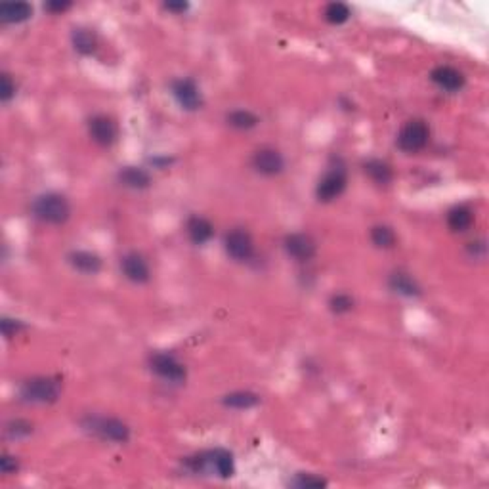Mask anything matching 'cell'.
Wrapping results in <instances>:
<instances>
[{"mask_svg": "<svg viewBox=\"0 0 489 489\" xmlns=\"http://www.w3.org/2000/svg\"><path fill=\"white\" fill-rule=\"evenodd\" d=\"M120 270H123V276L134 285H144L151 278L147 260L136 251L126 252L125 256L120 258Z\"/></svg>", "mask_w": 489, "mask_h": 489, "instance_id": "7c38bea8", "label": "cell"}, {"mask_svg": "<svg viewBox=\"0 0 489 489\" xmlns=\"http://www.w3.org/2000/svg\"><path fill=\"white\" fill-rule=\"evenodd\" d=\"M18 469H20V464H18V461H16V457L12 455H2V459H0V470H2V474H13V472H18Z\"/></svg>", "mask_w": 489, "mask_h": 489, "instance_id": "4dcf8cb0", "label": "cell"}, {"mask_svg": "<svg viewBox=\"0 0 489 489\" xmlns=\"http://www.w3.org/2000/svg\"><path fill=\"white\" fill-rule=\"evenodd\" d=\"M33 432V426L27 423V421H21V419H16L12 423H8L6 434L13 440H21V438H27Z\"/></svg>", "mask_w": 489, "mask_h": 489, "instance_id": "83f0119b", "label": "cell"}, {"mask_svg": "<svg viewBox=\"0 0 489 489\" xmlns=\"http://www.w3.org/2000/svg\"><path fill=\"white\" fill-rule=\"evenodd\" d=\"M222 404H224L225 407H230V409H239V411L252 409V407H256V405L260 404V396L254 394V392L237 390V392H232V394H228V396H224Z\"/></svg>", "mask_w": 489, "mask_h": 489, "instance_id": "44dd1931", "label": "cell"}, {"mask_svg": "<svg viewBox=\"0 0 489 489\" xmlns=\"http://www.w3.org/2000/svg\"><path fill=\"white\" fill-rule=\"evenodd\" d=\"M88 134L92 142H96L98 146L109 147L117 142V136H119V130H117V125L111 117L107 115H94L92 119L88 120Z\"/></svg>", "mask_w": 489, "mask_h": 489, "instance_id": "4fadbf2b", "label": "cell"}, {"mask_svg": "<svg viewBox=\"0 0 489 489\" xmlns=\"http://www.w3.org/2000/svg\"><path fill=\"white\" fill-rule=\"evenodd\" d=\"M149 367L157 377H161L166 383H184L185 377H187L185 365L180 361L178 357L166 354V352L153 354L149 357Z\"/></svg>", "mask_w": 489, "mask_h": 489, "instance_id": "52a82bcc", "label": "cell"}, {"mask_svg": "<svg viewBox=\"0 0 489 489\" xmlns=\"http://www.w3.org/2000/svg\"><path fill=\"white\" fill-rule=\"evenodd\" d=\"M33 214L44 224L61 225L71 216V205L61 193L48 192L33 201Z\"/></svg>", "mask_w": 489, "mask_h": 489, "instance_id": "7a4b0ae2", "label": "cell"}, {"mask_svg": "<svg viewBox=\"0 0 489 489\" xmlns=\"http://www.w3.org/2000/svg\"><path fill=\"white\" fill-rule=\"evenodd\" d=\"M285 252L297 262H310L318 254V244L310 233H289L283 241Z\"/></svg>", "mask_w": 489, "mask_h": 489, "instance_id": "30bf717a", "label": "cell"}, {"mask_svg": "<svg viewBox=\"0 0 489 489\" xmlns=\"http://www.w3.org/2000/svg\"><path fill=\"white\" fill-rule=\"evenodd\" d=\"M350 8H348V4H344V2H330L323 10L325 21L330 23V25H342V23L350 20Z\"/></svg>", "mask_w": 489, "mask_h": 489, "instance_id": "484cf974", "label": "cell"}, {"mask_svg": "<svg viewBox=\"0 0 489 489\" xmlns=\"http://www.w3.org/2000/svg\"><path fill=\"white\" fill-rule=\"evenodd\" d=\"M225 120L235 130H251V128H254L260 123L256 115L249 111V109H233V111L228 113Z\"/></svg>", "mask_w": 489, "mask_h": 489, "instance_id": "cb8c5ba5", "label": "cell"}, {"mask_svg": "<svg viewBox=\"0 0 489 489\" xmlns=\"http://www.w3.org/2000/svg\"><path fill=\"white\" fill-rule=\"evenodd\" d=\"M224 249L235 262H247L254 254V241L244 228H233L232 232L225 233Z\"/></svg>", "mask_w": 489, "mask_h": 489, "instance_id": "ba28073f", "label": "cell"}, {"mask_svg": "<svg viewBox=\"0 0 489 489\" xmlns=\"http://www.w3.org/2000/svg\"><path fill=\"white\" fill-rule=\"evenodd\" d=\"M165 10L174 13H184L185 10H187V4H185V2H166Z\"/></svg>", "mask_w": 489, "mask_h": 489, "instance_id": "836d02e7", "label": "cell"}, {"mask_svg": "<svg viewBox=\"0 0 489 489\" xmlns=\"http://www.w3.org/2000/svg\"><path fill=\"white\" fill-rule=\"evenodd\" d=\"M20 394L27 404L48 405L60 400L61 384L52 377H33L21 384Z\"/></svg>", "mask_w": 489, "mask_h": 489, "instance_id": "277c9868", "label": "cell"}, {"mask_svg": "<svg viewBox=\"0 0 489 489\" xmlns=\"http://www.w3.org/2000/svg\"><path fill=\"white\" fill-rule=\"evenodd\" d=\"M69 264L85 276H94L101 270V258L92 251H73L69 254Z\"/></svg>", "mask_w": 489, "mask_h": 489, "instance_id": "2e32d148", "label": "cell"}, {"mask_svg": "<svg viewBox=\"0 0 489 489\" xmlns=\"http://www.w3.org/2000/svg\"><path fill=\"white\" fill-rule=\"evenodd\" d=\"M354 298L350 297V295H346V292H337V295H333L329 300V308L333 314H337V316H342V314H348V311L354 310Z\"/></svg>", "mask_w": 489, "mask_h": 489, "instance_id": "4316f807", "label": "cell"}, {"mask_svg": "<svg viewBox=\"0 0 489 489\" xmlns=\"http://www.w3.org/2000/svg\"><path fill=\"white\" fill-rule=\"evenodd\" d=\"M119 182L128 190H146L151 184V176L146 168L140 166H125L119 171Z\"/></svg>", "mask_w": 489, "mask_h": 489, "instance_id": "e0dca14e", "label": "cell"}, {"mask_svg": "<svg viewBox=\"0 0 489 489\" xmlns=\"http://www.w3.org/2000/svg\"><path fill=\"white\" fill-rule=\"evenodd\" d=\"M67 8H71V2H48L47 10L52 13L66 12Z\"/></svg>", "mask_w": 489, "mask_h": 489, "instance_id": "d6a6232c", "label": "cell"}, {"mask_svg": "<svg viewBox=\"0 0 489 489\" xmlns=\"http://www.w3.org/2000/svg\"><path fill=\"white\" fill-rule=\"evenodd\" d=\"M252 168L262 174V176H278L285 171V157L283 153L271 146L260 147L252 155Z\"/></svg>", "mask_w": 489, "mask_h": 489, "instance_id": "9c48e42d", "label": "cell"}, {"mask_svg": "<svg viewBox=\"0 0 489 489\" xmlns=\"http://www.w3.org/2000/svg\"><path fill=\"white\" fill-rule=\"evenodd\" d=\"M13 96H16V82H13L10 75L2 73V79H0V98L6 104Z\"/></svg>", "mask_w": 489, "mask_h": 489, "instance_id": "f546056e", "label": "cell"}, {"mask_svg": "<svg viewBox=\"0 0 489 489\" xmlns=\"http://www.w3.org/2000/svg\"><path fill=\"white\" fill-rule=\"evenodd\" d=\"M172 96L176 99V104L185 111H197L199 107L203 106L201 90L193 79L174 80L172 82Z\"/></svg>", "mask_w": 489, "mask_h": 489, "instance_id": "8fae6325", "label": "cell"}, {"mask_svg": "<svg viewBox=\"0 0 489 489\" xmlns=\"http://www.w3.org/2000/svg\"><path fill=\"white\" fill-rule=\"evenodd\" d=\"M82 426H85L86 432H90L104 442L123 445L130 440L128 424L123 423L120 419H115V416L90 415L82 421Z\"/></svg>", "mask_w": 489, "mask_h": 489, "instance_id": "3957f363", "label": "cell"}, {"mask_svg": "<svg viewBox=\"0 0 489 489\" xmlns=\"http://www.w3.org/2000/svg\"><path fill=\"white\" fill-rule=\"evenodd\" d=\"M21 329H23V325H21L20 321H16V319H8V318L2 319V333H4V337L6 338L18 335Z\"/></svg>", "mask_w": 489, "mask_h": 489, "instance_id": "1f68e13d", "label": "cell"}, {"mask_svg": "<svg viewBox=\"0 0 489 489\" xmlns=\"http://www.w3.org/2000/svg\"><path fill=\"white\" fill-rule=\"evenodd\" d=\"M33 16V8L27 2H6L0 6V20L4 23H23Z\"/></svg>", "mask_w": 489, "mask_h": 489, "instance_id": "d6986e66", "label": "cell"}, {"mask_svg": "<svg viewBox=\"0 0 489 489\" xmlns=\"http://www.w3.org/2000/svg\"><path fill=\"white\" fill-rule=\"evenodd\" d=\"M432 82L445 92H459L464 86V75L451 66H440L430 73Z\"/></svg>", "mask_w": 489, "mask_h": 489, "instance_id": "5bb4252c", "label": "cell"}, {"mask_svg": "<svg viewBox=\"0 0 489 489\" xmlns=\"http://www.w3.org/2000/svg\"><path fill=\"white\" fill-rule=\"evenodd\" d=\"M185 464L195 474H216L220 478H230L235 472L233 455L225 450H212L201 455L190 457Z\"/></svg>", "mask_w": 489, "mask_h": 489, "instance_id": "6da1fadb", "label": "cell"}, {"mask_svg": "<svg viewBox=\"0 0 489 489\" xmlns=\"http://www.w3.org/2000/svg\"><path fill=\"white\" fill-rule=\"evenodd\" d=\"M365 174L369 176L375 184L386 185L390 184L392 178H394V172H392V166L386 163V161L380 159H369L364 165Z\"/></svg>", "mask_w": 489, "mask_h": 489, "instance_id": "7402d4cb", "label": "cell"}, {"mask_svg": "<svg viewBox=\"0 0 489 489\" xmlns=\"http://www.w3.org/2000/svg\"><path fill=\"white\" fill-rule=\"evenodd\" d=\"M430 126L426 120H407L397 134V147L405 153H419L428 146Z\"/></svg>", "mask_w": 489, "mask_h": 489, "instance_id": "5b68a950", "label": "cell"}, {"mask_svg": "<svg viewBox=\"0 0 489 489\" xmlns=\"http://www.w3.org/2000/svg\"><path fill=\"white\" fill-rule=\"evenodd\" d=\"M348 184V174L342 165L329 166V171L325 172L323 176L319 178L318 187H316V195L321 203H330L344 193Z\"/></svg>", "mask_w": 489, "mask_h": 489, "instance_id": "8992f818", "label": "cell"}, {"mask_svg": "<svg viewBox=\"0 0 489 489\" xmlns=\"http://www.w3.org/2000/svg\"><path fill=\"white\" fill-rule=\"evenodd\" d=\"M388 285H390L392 291L397 292V295H402V297L413 298L421 295V287L416 285V281L411 278L409 273H404V271H396V273H392L390 279H388Z\"/></svg>", "mask_w": 489, "mask_h": 489, "instance_id": "ffe728a7", "label": "cell"}, {"mask_svg": "<svg viewBox=\"0 0 489 489\" xmlns=\"http://www.w3.org/2000/svg\"><path fill=\"white\" fill-rule=\"evenodd\" d=\"M474 224V212L466 205H457L447 212V225L451 232L464 233L469 232Z\"/></svg>", "mask_w": 489, "mask_h": 489, "instance_id": "ac0fdd59", "label": "cell"}, {"mask_svg": "<svg viewBox=\"0 0 489 489\" xmlns=\"http://www.w3.org/2000/svg\"><path fill=\"white\" fill-rule=\"evenodd\" d=\"M185 233L193 244H205L214 235V225L205 216H192L185 222Z\"/></svg>", "mask_w": 489, "mask_h": 489, "instance_id": "9a60e30c", "label": "cell"}, {"mask_svg": "<svg viewBox=\"0 0 489 489\" xmlns=\"http://www.w3.org/2000/svg\"><path fill=\"white\" fill-rule=\"evenodd\" d=\"M291 485H295V488H302V489H319V488H325L327 485V482H325L323 478H318L314 476V474H298L295 480L291 482Z\"/></svg>", "mask_w": 489, "mask_h": 489, "instance_id": "f1b7e54d", "label": "cell"}, {"mask_svg": "<svg viewBox=\"0 0 489 489\" xmlns=\"http://www.w3.org/2000/svg\"><path fill=\"white\" fill-rule=\"evenodd\" d=\"M71 42L80 56H92L98 48V39L90 29H75L71 35Z\"/></svg>", "mask_w": 489, "mask_h": 489, "instance_id": "603a6c76", "label": "cell"}, {"mask_svg": "<svg viewBox=\"0 0 489 489\" xmlns=\"http://www.w3.org/2000/svg\"><path fill=\"white\" fill-rule=\"evenodd\" d=\"M371 241L377 249H392L397 243V237L390 225L378 224L375 228H371Z\"/></svg>", "mask_w": 489, "mask_h": 489, "instance_id": "d4e9b609", "label": "cell"}]
</instances>
